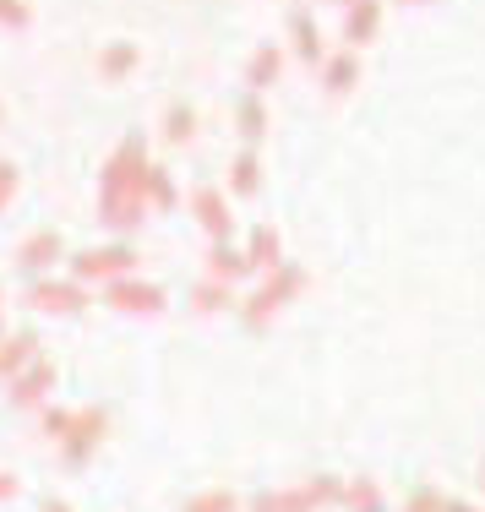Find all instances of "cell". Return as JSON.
<instances>
[{
    "label": "cell",
    "mask_w": 485,
    "mask_h": 512,
    "mask_svg": "<svg viewBox=\"0 0 485 512\" xmlns=\"http://www.w3.org/2000/svg\"><path fill=\"white\" fill-rule=\"evenodd\" d=\"M377 22H382V6H377V0H349L344 39H349V44H366V39H377Z\"/></svg>",
    "instance_id": "obj_1"
},
{
    "label": "cell",
    "mask_w": 485,
    "mask_h": 512,
    "mask_svg": "<svg viewBox=\"0 0 485 512\" xmlns=\"http://www.w3.org/2000/svg\"><path fill=\"white\" fill-rule=\"evenodd\" d=\"M289 39H295V55L306 60V66H317V60H322V33H317V22H311L306 11L289 17Z\"/></svg>",
    "instance_id": "obj_2"
},
{
    "label": "cell",
    "mask_w": 485,
    "mask_h": 512,
    "mask_svg": "<svg viewBox=\"0 0 485 512\" xmlns=\"http://www.w3.org/2000/svg\"><path fill=\"white\" fill-rule=\"evenodd\" d=\"M33 306H39V311H77L82 306V289L77 284H39V289H33Z\"/></svg>",
    "instance_id": "obj_3"
},
{
    "label": "cell",
    "mask_w": 485,
    "mask_h": 512,
    "mask_svg": "<svg viewBox=\"0 0 485 512\" xmlns=\"http://www.w3.org/2000/svg\"><path fill=\"white\" fill-rule=\"evenodd\" d=\"M355 77H360V60L355 55H333V60H327V71H322V88L338 99V93L355 88Z\"/></svg>",
    "instance_id": "obj_4"
},
{
    "label": "cell",
    "mask_w": 485,
    "mask_h": 512,
    "mask_svg": "<svg viewBox=\"0 0 485 512\" xmlns=\"http://www.w3.org/2000/svg\"><path fill=\"white\" fill-rule=\"evenodd\" d=\"M197 218H202V229H208L213 240L229 235V207L218 202V191H197Z\"/></svg>",
    "instance_id": "obj_5"
},
{
    "label": "cell",
    "mask_w": 485,
    "mask_h": 512,
    "mask_svg": "<svg viewBox=\"0 0 485 512\" xmlns=\"http://www.w3.org/2000/svg\"><path fill=\"white\" fill-rule=\"evenodd\" d=\"M278 66H284V55H278L273 44H262V50L251 55V66H246V82H251V88H273V82H278Z\"/></svg>",
    "instance_id": "obj_6"
},
{
    "label": "cell",
    "mask_w": 485,
    "mask_h": 512,
    "mask_svg": "<svg viewBox=\"0 0 485 512\" xmlns=\"http://www.w3.org/2000/svg\"><path fill=\"white\" fill-rule=\"evenodd\" d=\"M295 284H300V273H295V267H284V273H278L273 284L262 289L257 300H251V322H262V311H273V306H278V300H284V295H289V289H295Z\"/></svg>",
    "instance_id": "obj_7"
},
{
    "label": "cell",
    "mask_w": 485,
    "mask_h": 512,
    "mask_svg": "<svg viewBox=\"0 0 485 512\" xmlns=\"http://www.w3.org/2000/svg\"><path fill=\"white\" fill-rule=\"evenodd\" d=\"M115 306H126V311H159L164 295L153 284H120L115 289Z\"/></svg>",
    "instance_id": "obj_8"
},
{
    "label": "cell",
    "mask_w": 485,
    "mask_h": 512,
    "mask_svg": "<svg viewBox=\"0 0 485 512\" xmlns=\"http://www.w3.org/2000/svg\"><path fill=\"white\" fill-rule=\"evenodd\" d=\"M28 355H33V333H17L6 349H0V376H11L22 360H28Z\"/></svg>",
    "instance_id": "obj_9"
},
{
    "label": "cell",
    "mask_w": 485,
    "mask_h": 512,
    "mask_svg": "<svg viewBox=\"0 0 485 512\" xmlns=\"http://www.w3.org/2000/svg\"><path fill=\"white\" fill-rule=\"evenodd\" d=\"M50 382H55V371H50V365H33V371H28V382H22L11 398H17V404H33V398H39Z\"/></svg>",
    "instance_id": "obj_10"
},
{
    "label": "cell",
    "mask_w": 485,
    "mask_h": 512,
    "mask_svg": "<svg viewBox=\"0 0 485 512\" xmlns=\"http://www.w3.org/2000/svg\"><path fill=\"white\" fill-rule=\"evenodd\" d=\"M55 256H60V240H55V235H33L28 251H22V262H28V267H44V262H55Z\"/></svg>",
    "instance_id": "obj_11"
},
{
    "label": "cell",
    "mask_w": 485,
    "mask_h": 512,
    "mask_svg": "<svg viewBox=\"0 0 485 512\" xmlns=\"http://www.w3.org/2000/svg\"><path fill=\"white\" fill-rule=\"evenodd\" d=\"M131 66H137V50H131V44H109L104 50V77H126Z\"/></svg>",
    "instance_id": "obj_12"
},
{
    "label": "cell",
    "mask_w": 485,
    "mask_h": 512,
    "mask_svg": "<svg viewBox=\"0 0 485 512\" xmlns=\"http://www.w3.org/2000/svg\"><path fill=\"white\" fill-rule=\"evenodd\" d=\"M126 262H131V251H99V256H82V273H115Z\"/></svg>",
    "instance_id": "obj_13"
},
{
    "label": "cell",
    "mask_w": 485,
    "mask_h": 512,
    "mask_svg": "<svg viewBox=\"0 0 485 512\" xmlns=\"http://www.w3.org/2000/svg\"><path fill=\"white\" fill-rule=\"evenodd\" d=\"M349 507H355V512H382V496H377V485H371V480L349 485Z\"/></svg>",
    "instance_id": "obj_14"
},
{
    "label": "cell",
    "mask_w": 485,
    "mask_h": 512,
    "mask_svg": "<svg viewBox=\"0 0 485 512\" xmlns=\"http://www.w3.org/2000/svg\"><path fill=\"white\" fill-rule=\"evenodd\" d=\"M164 131H169V142H186L191 131H197V120H191V109H169V120H164Z\"/></svg>",
    "instance_id": "obj_15"
},
{
    "label": "cell",
    "mask_w": 485,
    "mask_h": 512,
    "mask_svg": "<svg viewBox=\"0 0 485 512\" xmlns=\"http://www.w3.org/2000/svg\"><path fill=\"white\" fill-rule=\"evenodd\" d=\"M240 131H246V142H257V137H262V104H257V99L240 104Z\"/></svg>",
    "instance_id": "obj_16"
},
{
    "label": "cell",
    "mask_w": 485,
    "mask_h": 512,
    "mask_svg": "<svg viewBox=\"0 0 485 512\" xmlns=\"http://www.w3.org/2000/svg\"><path fill=\"white\" fill-rule=\"evenodd\" d=\"M251 246H257V251H251V262H273V256H278V235H273V229H257Z\"/></svg>",
    "instance_id": "obj_17"
},
{
    "label": "cell",
    "mask_w": 485,
    "mask_h": 512,
    "mask_svg": "<svg viewBox=\"0 0 485 512\" xmlns=\"http://www.w3.org/2000/svg\"><path fill=\"white\" fill-rule=\"evenodd\" d=\"M0 28H28V6L22 0H0Z\"/></svg>",
    "instance_id": "obj_18"
},
{
    "label": "cell",
    "mask_w": 485,
    "mask_h": 512,
    "mask_svg": "<svg viewBox=\"0 0 485 512\" xmlns=\"http://www.w3.org/2000/svg\"><path fill=\"white\" fill-rule=\"evenodd\" d=\"M251 186H257V158H240V164H235V191H251Z\"/></svg>",
    "instance_id": "obj_19"
},
{
    "label": "cell",
    "mask_w": 485,
    "mask_h": 512,
    "mask_svg": "<svg viewBox=\"0 0 485 512\" xmlns=\"http://www.w3.org/2000/svg\"><path fill=\"white\" fill-rule=\"evenodd\" d=\"M191 512H235V496H197Z\"/></svg>",
    "instance_id": "obj_20"
},
{
    "label": "cell",
    "mask_w": 485,
    "mask_h": 512,
    "mask_svg": "<svg viewBox=\"0 0 485 512\" xmlns=\"http://www.w3.org/2000/svg\"><path fill=\"white\" fill-rule=\"evenodd\" d=\"M44 431H50V436H66V431H71V414L50 409V414H44Z\"/></svg>",
    "instance_id": "obj_21"
},
{
    "label": "cell",
    "mask_w": 485,
    "mask_h": 512,
    "mask_svg": "<svg viewBox=\"0 0 485 512\" xmlns=\"http://www.w3.org/2000/svg\"><path fill=\"white\" fill-rule=\"evenodd\" d=\"M11 191H17V169H11V164H0V207H6Z\"/></svg>",
    "instance_id": "obj_22"
},
{
    "label": "cell",
    "mask_w": 485,
    "mask_h": 512,
    "mask_svg": "<svg viewBox=\"0 0 485 512\" xmlns=\"http://www.w3.org/2000/svg\"><path fill=\"white\" fill-rule=\"evenodd\" d=\"M409 512H436V502H431V496H415V502H409Z\"/></svg>",
    "instance_id": "obj_23"
},
{
    "label": "cell",
    "mask_w": 485,
    "mask_h": 512,
    "mask_svg": "<svg viewBox=\"0 0 485 512\" xmlns=\"http://www.w3.org/2000/svg\"><path fill=\"white\" fill-rule=\"evenodd\" d=\"M17 491V480H11V474H0V496H11Z\"/></svg>",
    "instance_id": "obj_24"
},
{
    "label": "cell",
    "mask_w": 485,
    "mask_h": 512,
    "mask_svg": "<svg viewBox=\"0 0 485 512\" xmlns=\"http://www.w3.org/2000/svg\"><path fill=\"white\" fill-rule=\"evenodd\" d=\"M447 512H469V507L464 502H447Z\"/></svg>",
    "instance_id": "obj_25"
},
{
    "label": "cell",
    "mask_w": 485,
    "mask_h": 512,
    "mask_svg": "<svg viewBox=\"0 0 485 512\" xmlns=\"http://www.w3.org/2000/svg\"><path fill=\"white\" fill-rule=\"evenodd\" d=\"M398 6H426V0H398Z\"/></svg>",
    "instance_id": "obj_26"
},
{
    "label": "cell",
    "mask_w": 485,
    "mask_h": 512,
    "mask_svg": "<svg viewBox=\"0 0 485 512\" xmlns=\"http://www.w3.org/2000/svg\"><path fill=\"white\" fill-rule=\"evenodd\" d=\"M44 512H66V507H60V502H50V507H44Z\"/></svg>",
    "instance_id": "obj_27"
},
{
    "label": "cell",
    "mask_w": 485,
    "mask_h": 512,
    "mask_svg": "<svg viewBox=\"0 0 485 512\" xmlns=\"http://www.w3.org/2000/svg\"><path fill=\"white\" fill-rule=\"evenodd\" d=\"M480 480H485V474H480Z\"/></svg>",
    "instance_id": "obj_28"
}]
</instances>
